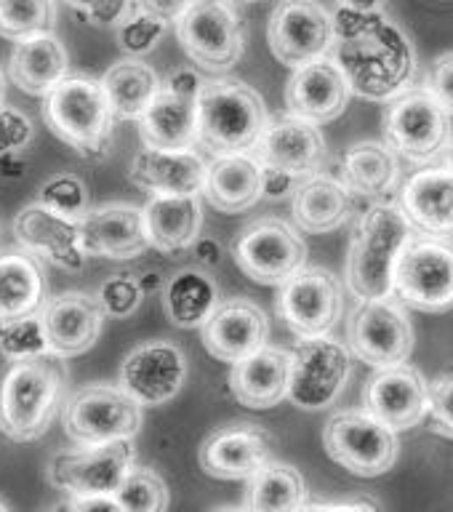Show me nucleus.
I'll return each instance as SVG.
<instances>
[{
    "instance_id": "18",
    "label": "nucleus",
    "mask_w": 453,
    "mask_h": 512,
    "mask_svg": "<svg viewBox=\"0 0 453 512\" xmlns=\"http://www.w3.org/2000/svg\"><path fill=\"white\" fill-rule=\"evenodd\" d=\"M187 379L182 347L168 339H150L128 352L118 371V384L142 406H163L174 400Z\"/></svg>"
},
{
    "instance_id": "44",
    "label": "nucleus",
    "mask_w": 453,
    "mask_h": 512,
    "mask_svg": "<svg viewBox=\"0 0 453 512\" xmlns=\"http://www.w3.org/2000/svg\"><path fill=\"white\" fill-rule=\"evenodd\" d=\"M166 27V22H160L155 16L144 14L139 8H134V11L118 24L120 51L128 56L150 54L152 48L160 43V38L166 35Z\"/></svg>"
},
{
    "instance_id": "10",
    "label": "nucleus",
    "mask_w": 453,
    "mask_h": 512,
    "mask_svg": "<svg viewBox=\"0 0 453 512\" xmlns=\"http://www.w3.org/2000/svg\"><path fill=\"white\" fill-rule=\"evenodd\" d=\"M395 299L419 312L453 310V240L414 235L395 272Z\"/></svg>"
},
{
    "instance_id": "30",
    "label": "nucleus",
    "mask_w": 453,
    "mask_h": 512,
    "mask_svg": "<svg viewBox=\"0 0 453 512\" xmlns=\"http://www.w3.org/2000/svg\"><path fill=\"white\" fill-rule=\"evenodd\" d=\"M400 206L427 235H453V168L430 166L408 176L400 187Z\"/></svg>"
},
{
    "instance_id": "21",
    "label": "nucleus",
    "mask_w": 453,
    "mask_h": 512,
    "mask_svg": "<svg viewBox=\"0 0 453 512\" xmlns=\"http://www.w3.org/2000/svg\"><path fill=\"white\" fill-rule=\"evenodd\" d=\"M198 459L211 478L248 480L272 462V438L254 422L224 424L203 440Z\"/></svg>"
},
{
    "instance_id": "17",
    "label": "nucleus",
    "mask_w": 453,
    "mask_h": 512,
    "mask_svg": "<svg viewBox=\"0 0 453 512\" xmlns=\"http://www.w3.org/2000/svg\"><path fill=\"white\" fill-rule=\"evenodd\" d=\"M272 56L288 67L315 62L336 43L334 14L320 0H280L267 24Z\"/></svg>"
},
{
    "instance_id": "36",
    "label": "nucleus",
    "mask_w": 453,
    "mask_h": 512,
    "mask_svg": "<svg viewBox=\"0 0 453 512\" xmlns=\"http://www.w3.org/2000/svg\"><path fill=\"white\" fill-rule=\"evenodd\" d=\"M219 307V288L206 272L182 270L163 286V310L176 328H203Z\"/></svg>"
},
{
    "instance_id": "38",
    "label": "nucleus",
    "mask_w": 453,
    "mask_h": 512,
    "mask_svg": "<svg viewBox=\"0 0 453 512\" xmlns=\"http://www.w3.org/2000/svg\"><path fill=\"white\" fill-rule=\"evenodd\" d=\"M246 507L259 512H294L307 507L302 472L286 462H267L248 478Z\"/></svg>"
},
{
    "instance_id": "58",
    "label": "nucleus",
    "mask_w": 453,
    "mask_h": 512,
    "mask_svg": "<svg viewBox=\"0 0 453 512\" xmlns=\"http://www.w3.org/2000/svg\"><path fill=\"white\" fill-rule=\"evenodd\" d=\"M3 510H8V507H6V502H0V512H3Z\"/></svg>"
},
{
    "instance_id": "50",
    "label": "nucleus",
    "mask_w": 453,
    "mask_h": 512,
    "mask_svg": "<svg viewBox=\"0 0 453 512\" xmlns=\"http://www.w3.org/2000/svg\"><path fill=\"white\" fill-rule=\"evenodd\" d=\"M206 80L200 78L198 70H192V67H179V70L168 72V78L163 80V86L176 91V94L192 96V99H198L200 88H203Z\"/></svg>"
},
{
    "instance_id": "6",
    "label": "nucleus",
    "mask_w": 453,
    "mask_h": 512,
    "mask_svg": "<svg viewBox=\"0 0 453 512\" xmlns=\"http://www.w3.org/2000/svg\"><path fill=\"white\" fill-rule=\"evenodd\" d=\"M264 176V198H294L296 187L307 176L318 174L326 160V136L318 123L299 115L267 120L259 142L251 147Z\"/></svg>"
},
{
    "instance_id": "20",
    "label": "nucleus",
    "mask_w": 453,
    "mask_h": 512,
    "mask_svg": "<svg viewBox=\"0 0 453 512\" xmlns=\"http://www.w3.org/2000/svg\"><path fill=\"white\" fill-rule=\"evenodd\" d=\"M14 238L19 240V246L62 270H83L88 259L80 238V219L59 214L40 200L27 203L14 216Z\"/></svg>"
},
{
    "instance_id": "41",
    "label": "nucleus",
    "mask_w": 453,
    "mask_h": 512,
    "mask_svg": "<svg viewBox=\"0 0 453 512\" xmlns=\"http://www.w3.org/2000/svg\"><path fill=\"white\" fill-rule=\"evenodd\" d=\"M48 352H51V344H48L40 312L11 320V323H0V355L6 360L16 363V360L38 358Z\"/></svg>"
},
{
    "instance_id": "2",
    "label": "nucleus",
    "mask_w": 453,
    "mask_h": 512,
    "mask_svg": "<svg viewBox=\"0 0 453 512\" xmlns=\"http://www.w3.org/2000/svg\"><path fill=\"white\" fill-rule=\"evenodd\" d=\"M414 224L400 203L379 200L360 214L352 232L344 280L355 299L395 296V272L411 238Z\"/></svg>"
},
{
    "instance_id": "7",
    "label": "nucleus",
    "mask_w": 453,
    "mask_h": 512,
    "mask_svg": "<svg viewBox=\"0 0 453 512\" xmlns=\"http://www.w3.org/2000/svg\"><path fill=\"white\" fill-rule=\"evenodd\" d=\"M451 112L430 88H406L392 96L382 118V136L395 155L430 163L451 142Z\"/></svg>"
},
{
    "instance_id": "53",
    "label": "nucleus",
    "mask_w": 453,
    "mask_h": 512,
    "mask_svg": "<svg viewBox=\"0 0 453 512\" xmlns=\"http://www.w3.org/2000/svg\"><path fill=\"white\" fill-rule=\"evenodd\" d=\"M344 8H358V11H382L384 0H336Z\"/></svg>"
},
{
    "instance_id": "48",
    "label": "nucleus",
    "mask_w": 453,
    "mask_h": 512,
    "mask_svg": "<svg viewBox=\"0 0 453 512\" xmlns=\"http://www.w3.org/2000/svg\"><path fill=\"white\" fill-rule=\"evenodd\" d=\"M435 99L453 115V51L440 54L430 67V80H427Z\"/></svg>"
},
{
    "instance_id": "57",
    "label": "nucleus",
    "mask_w": 453,
    "mask_h": 512,
    "mask_svg": "<svg viewBox=\"0 0 453 512\" xmlns=\"http://www.w3.org/2000/svg\"><path fill=\"white\" fill-rule=\"evenodd\" d=\"M238 3H262V0H238Z\"/></svg>"
},
{
    "instance_id": "52",
    "label": "nucleus",
    "mask_w": 453,
    "mask_h": 512,
    "mask_svg": "<svg viewBox=\"0 0 453 512\" xmlns=\"http://www.w3.org/2000/svg\"><path fill=\"white\" fill-rule=\"evenodd\" d=\"M192 254H195V262L208 270V267H216V264L222 262L224 248L216 238H198L195 246H192Z\"/></svg>"
},
{
    "instance_id": "39",
    "label": "nucleus",
    "mask_w": 453,
    "mask_h": 512,
    "mask_svg": "<svg viewBox=\"0 0 453 512\" xmlns=\"http://www.w3.org/2000/svg\"><path fill=\"white\" fill-rule=\"evenodd\" d=\"M56 24L54 0H0V35L22 40L35 32H51Z\"/></svg>"
},
{
    "instance_id": "51",
    "label": "nucleus",
    "mask_w": 453,
    "mask_h": 512,
    "mask_svg": "<svg viewBox=\"0 0 453 512\" xmlns=\"http://www.w3.org/2000/svg\"><path fill=\"white\" fill-rule=\"evenodd\" d=\"M67 510H78V512H91V510H107V512H118L120 504L115 499V494H78L70 496L64 502Z\"/></svg>"
},
{
    "instance_id": "5",
    "label": "nucleus",
    "mask_w": 453,
    "mask_h": 512,
    "mask_svg": "<svg viewBox=\"0 0 453 512\" xmlns=\"http://www.w3.org/2000/svg\"><path fill=\"white\" fill-rule=\"evenodd\" d=\"M267 126L264 99L235 78H211L198 96V144L214 155L251 152Z\"/></svg>"
},
{
    "instance_id": "3",
    "label": "nucleus",
    "mask_w": 453,
    "mask_h": 512,
    "mask_svg": "<svg viewBox=\"0 0 453 512\" xmlns=\"http://www.w3.org/2000/svg\"><path fill=\"white\" fill-rule=\"evenodd\" d=\"M64 384V358L54 352L11 363L0 382V432L14 443L46 435L64 406Z\"/></svg>"
},
{
    "instance_id": "42",
    "label": "nucleus",
    "mask_w": 453,
    "mask_h": 512,
    "mask_svg": "<svg viewBox=\"0 0 453 512\" xmlns=\"http://www.w3.org/2000/svg\"><path fill=\"white\" fill-rule=\"evenodd\" d=\"M38 200L43 206L54 208L59 214L83 219L88 214V187L75 174H56L40 184Z\"/></svg>"
},
{
    "instance_id": "55",
    "label": "nucleus",
    "mask_w": 453,
    "mask_h": 512,
    "mask_svg": "<svg viewBox=\"0 0 453 512\" xmlns=\"http://www.w3.org/2000/svg\"><path fill=\"white\" fill-rule=\"evenodd\" d=\"M446 166L453 168V136H451V142L446 144Z\"/></svg>"
},
{
    "instance_id": "11",
    "label": "nucleus",
    "mask_w": 453,
    "mask_h": 512,
    "mask_svg": "<svg viewBox=\"0 0 453 512\" xmlns=\"http://www.w3.org/2000/svg\"><path fill=\"white\" fill-rule=\"evenodd\" d=\"M323 446L339 467L358 478L384 475L398 462V435L366 408L331 416L323 430Z\"/></svg>"
},
{
    "instance_id": "27",
    "label": "nucleus",
    "mask_w": 453,
    "mask_h": 512,
    "mask_svg": "<svg viewBox=\"0 0 453 512\" xmlns=\"http://www.w3.org/2000/svg\"><path fill=\"white\" fill-rule=\"evenodd\" d=\"M291 387V352L267 347L232 363L230 390L240 406L264 411L288 398Z\"/></svg>"
},
{
    "instance_id": "24",
    "label": "nucleus",
    "mask_w": 453,
    "mask_h": 512,
    "mask_svg": "<svg viewBox=\"0 0 453 512\" xmlns=\"http://www.w3.org/2000/svg\"><path fill=\"white\" fill-rule=\"evenodd\" d=\"M203 347L224 363H238L251 352L262 350L270 336V320L256 302L235 296L219 302L214 315L203 323Z\"/></svg>"
},
{
    "instance_id": "56",
    "label": "nucleus",
    "mask_w": 453,
    "mask_h": 512,
    "mask_svg": "<svg viewBox=\"0 0 453 512\" xmlns=\"http://www.w3.org/2000/svg\"><path fill=\"white\" fill-rule=\"evenodd\" d=\"M3 96H6V80L0 75V104H3Z\"/></svg>"
},
{
    "instance_id": "16",
    "label": "nucleus",
    "mask_w": 453,
    "mask_h": 512,
    "mask_svg": "<svg viewBox=\"0 0 453 512\" xmlns=\"http://www.w3.org/2000/svg\"><path fill=\"white\" fill-rule=\"evenodd\" d=\"M342 307V280L326 267H302L294 272L286 283H280L275 302L280 320L296 339L331 334L336 320L342 318Z\"/></svg>"
},
{
    "instance_id": "9",
    "label": "nucleus",
    "mask_w": 453,
    "mask_h": 512,
    "mask_svg": "<svg viewBox=\"0 0 453 512\" xmlns=\"http://www.w3.org/2000/svg\"><path fill=\"white\" fill-rule=\"evenodd\" d=\"M176 38L190 62L208 72L232 70L246 51V30L230 0H192L176 22Z\"/></svg>"
},
{
    "instance_id": "34",
    "label": "nucleus",
    "mask_w": 453,
    "mask_h": 512,
    "mask_svg": "<svg viewBox=\"0 0 453 512\" xmlns=\"http://www.w3.org/2000/svg\"><path fill=\"white\" fill-rule=\"evenodd\" d=\"M291 211H294L296 227L302 232H310V235L334 232L350 219L352 192L347 190L342 176L318 171L296 187Z\"/></svg>"
},
{
    "instance_id": "25",
    "label": "nucleus",
    "mask_w": 453,
    "mask_h": 512,
    "mask_svg": "<svg viewBox=\"0 0 453 512\" xmlns=\"http://www.w3.org/2000/svg\"><path fill=\"white\" fill-rule=\"evenodd\" d=\"M80 238L88 256L102 259H134L150 248L144 208L131 203H104L88 208L80 219Z\"/></svg>"
},
{
    "instance_id": "40",
    "label": "nucleus",
    "mask_w": 453,
    "mask_h": 512,
    "mask_svg": "<svg viewBox=\"0 0 453 512\" xmlns=\"http://www.w3.org/2000/svg\"><path fill=\"white\" fill-rule=\"evenodd\" d=\"M115 499L126 512H163L168 507V486L150 467H131Z\"/></svg>"
},
{
    "instance_id": "35",
    "label": "nucleus",
    "mask_w": 453,
    "mask_h": 512,
    "mask_svg": "<svg viewBox=\"0 0 453 512\" xmlns=\"http://www.w3.org/2000/svg\"><path fill=\"white\" fill-rule=\"evenodd\" d=\"M339 176L358 198H384L398 184V158L387 142H358L342 155Z\"/></svg>"
},
{
    "instance_id": "45",
    "label": "nucleus",
    "mask_w": 453,
    "mask_h": 512,
    "mask_svg": "<svg viewBox=\"0 0 453 512\" xmlns=\"http://www.w3.org/2000/svg\"><path fill=\"white\" fill-rule=\"evenodd\" d=\"M32 136H35L32 120L22 110L0 104V158L19 155L32 142Z\"/></svg>"
},
{
    "instance_id": "12",
    "label": "nucleus",
    "mask_w": 453,
    "mask_h": 512,
    "mask_svg": "<svg viewBox=\"0 0 453 512\" xmlns=\"http://www.w3.org/2000/svg\"><path fill=\"white\" fill-rule=\"evenodd\" d=\"M232 259L240 272L262 286H280L307 262V243L283 219H256L238 232Z\"/></svg>"
},
{
    "instance_id": "14",
    "label": "nucleus",
    "mask_w": 453,
    "mask_h": 512,
    "mask_svg": "<svg viewBox=\"0 0 453 512\" xmlns=\"http://www.w3.org/2000/svg\"><path fill=\"white\" fill-rule=\"evenodd\" d=\"M352 371L350 347L331 334L299 339L291 352L288 398L304 411H320L336 403Z\"/></svg>"
},
{
    "instance_id": "22",
    "label": "nucleus",
    "mask_w": 453,
    "mask_h": 512,
    "mask_svg": "<svg viewBox=\"0 0 453 512\" xmlns=\"http://www.w3.org/2000/svg\"><path fill=\"white\" fill-rule=\"evenodd\" d=\"M350 96L352 86L339 62L331 56H320L315 62L296 67L286 86V107L291 115L323 126L347 110Z\"/></svg>"
},
{
    "instance_id": "37",
    "label": "nucleus",
    "mask_w": 453,
    "mask_h": 512,
    "mask_svg": "<svg viewBox=\"0 0 453 512\" xmlns=\"http://www.w3.org/2000/svg\"><path fill=\"white\" fill-rule=\"evenodd\" d=\"M102 83L110 96L112 110L118 120H139L160 91L158 72L144 64L139 56L120 59L102 75Z\"/></svg>"
},
{
    "instance_id": "33",
    "label": "nucleus",
    "mask_w": 453,
    "mask_h": 512,
    "mask_svg": "<svg viewBox=\"0 0 453 512\" xmlns=\"http://www.w3.org/2000/svg\"><path fill=\"white\" fill-rule=\"evenodd\" d=\"M150 246L160 254H182L195 246L203 227L200 195H150L144 206Z\"/></svg>"
},
{
    "instance_id": "1",
    "label": "nucleus",
    "mask_w": 453,
    "mask_h": 512,
    "mask_svg": "<svg viewBox=\"0 0 453 512\" xmlns=\"http://www.w3.org/2000/svg\"><path fill=\"white\" fill-rule=\"evenodd\" d=\"M334 24V59L350 80L352 94L371 102H390L411 86L416 72L414 46L382 11L339 6Z\"/></svg>"
},
{
    "instance_id": "4",
    "label": "nucleus",
    "mask_w": 453,
    "mask_h": 512,
    "mask_svg": "<svg viewBox=\"0 0 453 512\" xmlns=\"http://www.w3.org/2000/svg\"><path fill=\"white\" fill-rule=\"evenodd\" d=\"M43 120L59 142L83 158L102 160L112 147L118 115L102 80L67 75L43 96Z\"/></svg>"
},
{
    "instance_id": "31",
    "label": "nucleus",
    "mask_w": 453,
    "mask_h": 512,
    "mask_svg": "<svg viewBox=\"0 0 453 512\" xmlns=\"http://www.w3.org/2000/svg\"><path fill=\"white\" fill-rule=\"evenodd\" d=\"M136 123L144 147L192 150L198 144V99L160 86L150 107Z\"/></svg>"
},
{
    "instance_id": "23",
    "label": "nucleus",
    "mask_w": 453,
    "mask_h": 512,
    "mask_svg": "<svg viewBox=\"0 0 453 512\" xmlns=\"http://www.w3.org/2000/svg\"><path fill=\"white\" fill-rule=\"evenodd\" d=\"M40 318H43L51 352L67 360L78 358L99 342L107 315L94 294L64 291V294L48 296Z\"/></svg>"
},
{
    "instance_id": "32",
    "label": "nucleus",
    "mask_w": 453,
    "mask_h": 512,
    "mask_svg": "<svg viewBox=\"0 0 453 512\" xmlns=\"http://www.w3.org/2000/svg\"><path fill=\"white\" fill-rule=\"evenodd\" d=\"M48 299L43 259L27 248L0 254V323L38 315Z\"/></svg>"
},
{
    "instance_id": "49",
    "label": "nucleus",
    "mask_w": 453,
    "mask_h": 512,
    "mask_svg": "<svg viewBox=\"0 0 453 512\" xmlns=\"http://www.w3.org/2000/svg\"><path fill=\"white\" fill-rule=\"evenodd\" d=\"M192 6V0H134V8L144 14L155 16L160 22L176 24L184 16V11Z\"/></svg>"
},
{
    "instance_id": "26",
    "label": "nucleus",
    "mask_w": 453,
    "mask_h": 512,
    "mask_svg": "<svg viewBox=\"0 0 453 512\" xmlns=\"http://www.w3.org/2000/svg\"><path fill=\"white\" fill-rule=\"evenodd\" d=\"M206 163L195 150L144 147L128 168V179L150 195H203Z\"/></svg>"
},
{
    "instance_id": "43",
    "label": "nucleus",
    "mask_w": 453,
    "mask_h": 512,
    "mask_svg": "<svg viewBox=\"0 0 453 512\" xmlns=\"http://www.w3.org/2000/svg\"><path fill=\"white\" fill-rule=\"evenodd\" d=\"M96 299L102 304V310L107 318H128L139 310V304L144 299L142 280L131 275V272H118V275H110L104 280L99 291H96Z\"/></svg>"
},
{
    "instance_id": "19",
    "label": "nucleus",
    "mask_w": 453,
    "mask_h": 512,
    "mask_svg": "<svg viewBox=\"0 0 453 512\" xmlns=\"http://www.w3.org/2000/svg\"><path fill=\"white\" fill-rule=\"evenodd\" d=\"M363 406L395 432L411 430L430 414V382L408 363L384 366L363 387Z\"/></svg>"
},
{
    "instance_id": "46",
    "label": "nucleus",
    "mask_w": 453,
    "mask_h": 512,
    "mask_svg": "<svg viewBox=\"0 0 453 512\" xmlns=\"http://www.w3.org/2000/svg\"><path fill=\"white\" fill-rule=\"evenodd\" d=\"M430 419L438 435L453 438V371L430 384Z\"/></svg>"
},
{
    "instance_id": "47",
    "label": "nucleus",
    "mask_w": 453,
    "mask_h": 512,
    "mask_svg": "<svg viewBox=\"0 0 453 512\" xmlns=\"http://www.w3.org/2000/svg\"><path fill=\"white\" fill-rule=\"evenodd\" d=\"M64 3L96 27L120 24L134 11V0H64Z\"/></svg>"
},
{
    "instance_id": "8",
    "label": "nucleus",
    "mask_w": 453,
    "mask_h": 512,
    "mask_svg": "<svg viewBox=\"0 0 453 512\" xmlns=\"http://www.w3.org/2000/svg\"><path fill=\"white\" fill-rule=\"evenodd\" d=\"M62 427L78 446L134 438L142 430V403L120 384H88L64 400Z\"/></svg>"
},
{
    "instance_id": "28",
    "label": "nucleus",
    "mask_w": 453,
    "mask_h": 512,
    "mask_svg": "<svg viewBox=\"0 0 453 512\" xmlns=\"http://www.w3.org/2000/svg\"><path fill=\"white\" fill-rule=\"evenodd\" d=\"M67 70H70V56L54 32H35L14 40L8 56V78L24 94L46 96L67 78Z\"/></svg>"
},
{
    "instance_id": "15",
    "label": "nucleus",
    "mask_w": 453,
    "mask_h": 512,
    "mask_svg": "<svg viewBox=\"0 0 453 512\" xmlns=\"http://www.w3.org/2000/svg\"><path fill=\"white\" fill-rule=\"evenodd\" d=\"M406 304L395 296L360 299L347 323L350 350L374 368L406 363L414 352V326L408 320Z\"/></svg>"
},
{
    "instance_id": "54",
    "label": "nucleus",
    "mask_w": 453,
    "mask_h": 512,
    "mask_svg": "<svg viewBox=\"0 0 453 512\" xmlns=\"http://www.w3.org/2000/svg\"><path fill=\"white\" fill-rule=\"evenodd\" d=\"M139 280H142L144 294H147V291H155V288L160 286V280H158V275H155V272H150V275H144V278H139Z\"/></svg>"
},
{
    "instance_id": "29",
    "label": "nucleus",
    "mask_w": 453,
    "mask_h": 512,
    "mask_svg": "<svg viewBox=\"0 0 453 512\" xmlns=\"http://www.w3.org/2000/svg\"><path fill=\"white\" fill-rule=\"evenodd\" d=\"M203 198L222 214H243L264 198V176L251 152L214 155L206 168Z\"/></svg>"
},
{
    "instance_id": "13",
    "label": "nucleus",
    "mask_w": 453,
    "mask_h": 512,
    "mask_svg": "<svg viewBox=\"0 0 453 512\" xmlns=\"http://www.w3.org/2000/svg\"><path fill=\"white\" fill-rule=\"evenodd\" d=\"M134 438L59 451L48 459V483L67 496L115 494L134 467Z\"/></svg>"
}]
</instances>
